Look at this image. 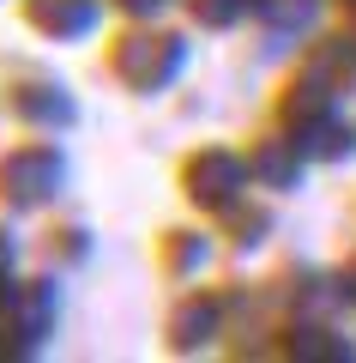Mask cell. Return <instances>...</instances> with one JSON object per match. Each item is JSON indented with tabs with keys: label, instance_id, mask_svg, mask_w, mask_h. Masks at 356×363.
I'll use <instances>...</instances> for the list:
<instances>
[{
	"label": "cell",
	"instance_id": "cell-5",
	"mask_svg": "<svg viewBox=\"0 0 356 363\" xmlns=\"http://www.w3.org/2000/svg\"><path fill=\"white\" fill-rule=\"evenodd\" d=\"M54 315H61L54 279H18V285L6 291V303H0V321H6V333H13L18 345H25V357H37V351L49 345Z\"/></svg>",
	"mask_w": 356,
	"mask_h": 363
},
{
	"label": "cell",
	"instance_id": "cell-1",
	"mask_svg": "<svg viewBox=\"0 0 356 363\" xmlns=\"http://www.w3.org/2000/svg\"><path fill=\"white\" fill-rule=\"evenodd\" d=\"M67 188V152L54 133H30V140L0 152V206L6 212H42L54 206Z\"/></svg>",
	"mask_w": 356,
	"mask_h": 363
},
{
	"label": "cell",
	"instance_id": "cell-2",
	"mask_svg": "<svg viewBox=\"0 0 356 363\" xmlns=\"http://www.w3.org/2000/svg\"><path fill=\"white\" fill-rule=\"evenodd\" d=\"M181 67H188V37H176V30L133 25V30H121V37L109 43V73L127 91H139V97L169 91L181 79Z\"/></svg>",
	"mask_w": 356,
	"mask_h": 363
},
{
	"label": "cell",
	"instance_id": "cell-17",
	"mask_svg": "<svg viewBox=\"0 0 356 363\" xmlns=\"http://www.w3.org/2000/svg\"><path fill=\"white\" fill-rule=\"evenodd\" d=\"M338 291H344V297L356 303V260H350V267H344V279H338Z\"/></svg>",
	"mask_w": 356,
	"mask_h": 363
},
{
	"label": "cell",
	"instance_id": "cell-13",
	"mask_svg": "<svg viewBox=\"0 0 356 363\" xmlns=\"http://www.w3.org/2000/svg\"><path fill=\"white\" fill-rule=\"evenodd\" d=\"M49 242H54V260H67V267H79V260L91 255V236L79 230V224H61V230H54Z\"/></svg>",
	"mask_w": 356,
	"mask_h": 363
},
{
	"label": "cell",
	"instance_id": "cell-19",
	"mask_svg": "<svg viewBox=\"0 0 356 363\" xmlns=\"http://www.w3.org/2000/svg\"><path fill=\"white\" fill-rule=\"evenodd\" d=\"M350 18H356V0H350Z\"/></svg>",
	"mask_w": 356,
	"mask_h": 363
},
{
	"label": "cell",
	"instance_id": "cell-16",
	"mask_svg": "<svg viewBox=\"0 0 356 363\" xmlns=\"http://www.w3.org/2000/svg\"><path fill=\"white\" fill-rule=\"evenodd\" d=\"M18 357H25V345H18V339L6 333V321H0V363H18Z\"/></svg>",
	"mask_w": 356,
	"mask_h": 363
},
{
	"label": "cell",
	"instance_id": "cell-8",
	"mask_svg": "<svg viewBox=\"0 0 356 363\" xmlns=\"http://www.w3.org/2000/svg\"><path fill=\"white\" fill-rule=\"evenodd\" d=\"M302 145L296 140H260L254 145V157H248V169H254V182H266V188H296V182H302Z\"/></svg>",
	"mask_w": 356,
	"mask_h": 363
},
{
	"label": "cell",
	"instance_id": "cell-6",
	"mask_svg": "<svg viewBox=\"0 0 356 363\" xmlns=\"http://www.w3.org/2000/svg\"><path fill=\"white\" fill-rule=\"evenodd\" d=\"M103 6H109V0H18L25 25L37 30L42 43H85V37H97Z\"/></svg>",
	"mask_w": 356,
	"mask_h": 363
},
{
	"label": "cell",
	"instance_id": "cell-9",
	"mask_svg": "<svg viewBox=\"0 0 356 363\" xmlns=\"http://www.w3.org/2000/svg\"><path fill=\"white\" fill-rule=\"evenodd\" d=\"M169 279H193V272L212 260V236L205 230H163V248H157Z\"/></svg>",
	"mask_w": 356,
	"mask_h": 363
},
{
	"label": "cell",
	"instance_id": "cell-18",
	"mask_svg": "<svg viewBox=\"0 0 356 363\" xmlns=\"http://www.w3.org/2000/svg\"><path fill=\"white\" fill-rule=\"evenodd\" d=\"M6 291H13V272H0V303H6Z\"/></svg>",
	"mask_w": 356,
	"mask_h": 363
},
{
	"label": "cell",
	"instance_id": "cell-11",
	"mask_svg": "<svg viewBox=\"0 0 356 363\" xmlns=\"http://www.w3.org/2000/svg\"><path fill=\"white\" fill-rule=\"evenodd\" d=\"M314 73H326L332 85H356V37H338L314 55Z\"/></svg>",
	"mask_w": 356,
	"mask_h": 363
},
{
	"label": "cell",
	"instance_id": "cell-7",
	"mask_svg": "<svg viewBox=\"0 0 356 363\" xmlns=\"http://www.w3.org/2000/svg\"><path fill=\"white\" fill-rule=\"evenodd\" d=\"M217 327H224V303L212 297V291H188V297H176V309H169V345L176 351H200L217 339Z\"/></svg>",
	"mask_w": 356,
	"mask_h": 363
},
{
	"label": "cell",
	"instance_id": "cell-10",
	"mask_svg": "<svg viewBox=\"0 0 356 363\" xmlns=\"http://www.w3.org/2000/svg\"><path fill=\"white\" fill-rule=\"evenodd\" d=\"M266 0H188V13L200 18L205 30H229V25H242L248 13H260Z\"/></svg>",
	"mask_w": 356,
	"mask_h": 363
},
{
	"label": "cell",
	"instance_id": "cell-14",
	"mask_svg": "<svg viewBox=\"0 0 356 363\" xmlns=\"http://www.w3.org/2000/svg\"><path fill=\"white\" fill-rule=\"evenodd\" d=\"M109 6H115L121 18H133V25H151V18L169 6V0H109Z\"/></svg>",
	"mask_w": 356,
	"mask_h": 363
},
{
	"label": "cell",
	"instance_id": "cell-15",
	"mask_svg": "<svg viewBox=\"0 0 356 363\" xmlns=\"http://www.w3.org/2000/svg\"><path fill=\"white\" fill-rule=\"evenodd\" d=\"M0 272H18V236L0 224Z\"/></svg>",
	"mask_w": 356,
	"mask_h": 363
},
{
	"label": "cell",
	"instance_id": "cell-12",
	"mask_svg": "<svg viewBox=\"0 0 356 363\" xmlns=\"http://www.w3.org/2000/svg\"><path fill=\"white\" fill-rule=\"evenodd\" d=\"M224 224H229V236H236V248H260V236L272 230V218L260 206H248V200H236V206L224 212Z\"/></svg>",
	"mask_w": 356,
	"mask_h": 363
},
{
	"label": "cell",
	"instance_id": "cell-4",
	"mask_svg": "<svg viewBox=\"0 0 356 363\" xmlns=\"http://www.w3.org/2000/svg\"><path fill=\"white\" fill-rule=\"evenodd\" d=\"M0 104H6L13 121H25L30 133H67L79 121L73 91H67L54 73H13L6 85H0Z\"/></svg>",
	"mask_w": 356,
	"mask_h": 363
},
{
	"label": "cell",
	"instance_id": "cell-3",
	"mask_svg": "<svg viewBox=\"0 0 356 363\" xmlns=\"http://www.w3.org/2000/svg\"><path fill=\"white\" fill-rule=\"evenodd\" d=\"M248 176H254L248 157H236L229 145H200V152L181 164V194H188L200 212H217V218H224L236 200H248V194H242Z\"/></svg>",
	"mask_w": 356,
	"mask_h": 363
}]
</instances>
